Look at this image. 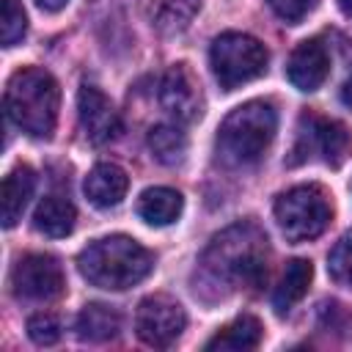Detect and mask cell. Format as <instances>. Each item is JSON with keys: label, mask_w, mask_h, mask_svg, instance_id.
<instances>
[{"label": "cell", "mask_w": 352, "mask_h": 352, "mask_svg": "<svg viewBox=\"0 0 352 352\" xmlns=\"http://www.w3.org/2000/svg\"><path fill=\"white\" fill-rule=\"evenodd\" d=\"M204 278L228 292L267 280V236L256 223H236L217 234L201 256Z\"/></svg>", "instance_id": "cell-1"}, {"label": "cell", "mask_w": 352, "mask_h": 352, "mask_svg": "<svg viewBox=\"0 0 352 352\" xmlns=\"http://www.w3.org/2000/svg\"><path fill=\"white\" fill-rule=\"evenodd\" d=\"M77 267L88 283L110 292H124L151 272L154 256L132 236L113 234L82 248V253L77 256Z\"/></svg>", "instance_id": "cell-2"}, {"label": "cell", "mask_w": 352, "mask_h": 352, "mask_svg": "<svg viewBox=\"0 0 352 352\" xmlns=\"http://www.w3.org/2000/svg\"><path fill=\"white\" fill-rule=\"evenodd\" d=\"M6 113L8 118L33 138H50L58 121L60 88L58 80L38 66L16 69L6 85Z\"/></svg>", "instance_id": "cell-3"}, {"label": "cell", "mask_w": 352, "mask_h": 352, "mask_svg": "<svg viewBox=\"0 0 352 352\" xmlns=\"http://www.w3.org/2000/svg\"><path fill=\"white\" fill-rule=\"evenodd\" d=\"M278 129V113L264 99L234 107L217 129V154L228 165H253L264 157Z\"/></svg>", "instance_id": "cell-4"}, {"label": "cell", "mask_w": 352, "mask_h": 352, "mask_svg": "<svg viewBox=\"0 0 352 352\" xmlns=\"http://www.w3.org/2000/svg\"><path fill=\"white\" fill-rule=\"evenodd\" d=\"M333 217V206L327 192L319 184H297L278 195L275 220L289 242L316 239Z\"/></svg>", "instance_id": "cell-5"}, {"label": "cell", "mask_w": 352, "mask_h": 352, "mask_svg": "<svg viewBox=\"0 0 352 352\" xmlns=\"http://www.w3.org/2000/svg\"><path fill=\"white\" fill-rule=\"evenodd\" d=\"M267 47L248 33H220L212 41L209 63L220 88L234 91L267 72Z\"/></svg>", "instance_id": "cell-6"}, {"label": "cell", "mask_w": 352, "mask_h": 352, "mask_svg": "<svg viewBox=\"0 0 352 352\" xmlns=\"http://www.w3.org/2000/svg\"><path fill=\"white\" fill-rule=\"evenodd\" d=\"M352 148V138L346 132V126L336 118H319V116H302L300 121V132H297V143L292 148L289 165H300L305 162L314 151L322 154V160L330 168L344 165V160L349 157Z\"/></svg>", "instance_id": "cell-7"}, {"label": "cell", "mask_w": 352, "mask_h": 352, "mask_svg": "<svg viewBox=\"0 0 352 352\" xmlns=\"http://www.w3.org/2000/svg\"><path fill=\"white\" fill-rule=\"evenodd\" d=\"M11 289L19 300H55L66 289L63 267L50 253H25L11 270Z\"/></svg>", "instance_id": "cell-8"}, {"label": "cell", "mask_w": 352, "mask_h": 352, "mask_svg": "<svg viewBox=\"0 0 352 352\" xmlns=\"http://www.w3.org/2000/svg\"><path fill=\"white\" fill-rule=\"evenodd\" d=\"M184 324H187V314L182 302L168 294H151L140 300L138 314H135V330L140 341L148 346H160V349L170 346L182 336Z\"/></svg>", "instance_id": "cell-9"}, {"label": "cell", "mask_w": 352, "mask_h": 352, "mask_svg": "<svg viewBox=\"0 0 352 352\" xmlns=\"http://www.w3.org/2000/svg\"><path fill=\"white\" fill-rule=\"evenodd\" d=\"M160 104L168 116H173L179 124H192L204 113V94L195 80V74L176 63L170 66L160 80Z\"/></svg>", "instance_id": "cell-10"}, {"label": "cell", "mask_w": 352, "mask_h": 352, "mask_svg": "<svg viewBox=\"0 0 352 352\" xmlns=\"http://www.w3.org/2000/svg\"><path fill=\"white\" fill-rule=\"evenodd\" d=\"M77 118L85 132V138L94 146L110 143L121 132V118L113 107V102L96 88V85H82L77 94Z\"/></svg>", "instance_id": "cell-11"}, {"label": "cell", "mask_w": 352, "mask_h": 352, "mask_svg": "<svg viewBox=\"0 0 352 352\" xmlns=\"http://www.w3.org/2000/svg\"><path fill=\"white\" fill-rule=\"evenodd\" d=\"M330 74V55L319 38L300 41L286 63V77L297 91H316Z\"/></svg>", "instance_id": "cell-12"}, {"label": "cell", "mask_w": 352, "mask_h": 352, "mask_svg": "<svg viewBox=\"0 0 352 352\" xmlns=\"http://www.w3.org/2000/svg\"><path fill=\"white\" fill-rule=\"evenodd\" d=\"M126 190H129V176L124 173V168H118L113 162H99L85 176V195L99 209L118 206L124 201Z\"/></svg>", "instance_id": "cell-13"}, {"label": "cell", "mask_w": 352, "mask_h": 352, "mask_svg": "<svg viewBox=\"0 0 352 352\" xmlns=\"http://www.w3.org/2000/svg\"><path fill=\"white\" fill-rule=\"evenodd\" d=\"M36 187V173L30 165H16L6 179H3V190H0V209H3V226L14 228L33 195Z\"/></svg>", "instance_id": "cell-14"}, {"label": "cell", "mask_w": 352, "mask_h": 352, "mask_svg": "<svg viewBox=\"0 0 352 352\" xmlns=\"http://www.w3.org/2000/svg\"><path fill=\"white\" fill-rule=\"evenodd\" d=\"M74 330H77V338H80V341H88V344L113 341V338L121 333V314H118L113 305L88 302V305L77 314Z\"/></svg>", "instance_id": "cell-15"}, {"label": "cell", "mask_w": 352, "mask_h": 352, "mask_svg": "<svg viewBox=\"0 0 352 352\" xmlns=\"http://www.w3.org/2000/svg\"><path fill=\"white\" fill-rule=\"evenodd\" d=\"M314 278V264L308 258H292L272 292V308L278 316H286L308 292Z\"/></svg>", "instance_id": "cell-16"}, {"label": "cell", "mask_w": 352, "mask_h": 352, "mask_svg": "<svg viewBox=\"0 0 352 352\" xmlns=\"http://www.w3.org/2000/svg\"><path fill=\"white\" fill-rule=\"evenodd\" d=\"M261 336H264L261 322L250 314H242L226 327H220L206 341V349L209 352H245V349H256L261 344Z\"/></svg>", "instance_id": "cell-17"}, {"label": "cell", "mask_w": 352, "mask_h": 352, "mask_svg": "<svg viewBox=\"0 0 352 352\" xmlns=\"http://www.w3.org/2000/svg\"><path fill=\"white\" fill-rule=\"evenodd\" d=\"M77 220V209L66 195H44L33 212V228L44 236H66L72 234Z\"/></svg>", "instance_id": "cell-18"}, {"label": "cell", "mask_w": 352, "mask_h": 352, "mask_svg": "<svg viewBox=\"0 0 352 352\" xmlns=\"http://www.w3.org/2000/svg\"><path fill=\"white\" fill-rule=\"evenodd\" d=\"M201 0H143V11L154 30L173 36L182 33L198 14Z\"/></svg>", "instance_id": "cell-19"}, {"label": "cell", "mask_w": 352, "mask_h": 352, "mask_svg": "<svg viewBox=\"0 0 352 352\" xmlns=\"http://www.w3.org/2000/svg\"><path fill=\"white\" fill-rule=\"evenodd\" d=\"M184 198L173 187H148L138 198V214L148 226H170L182 214Z\"/></svg>", "instance_id": "cell-20"}, {"label": "cell", "mask_w": 352, "mask_h": 352, "mask_svg": "<svg viewBox=\"0 0 352 352\" xmlns=\"http://www.w3.org/2000/svg\"><path fill=\"white\" fill-rule=\"evenodd\" d=\"M148 148H151L157 162L179 165L187 154V135L173 124H157L148 132Z\"/></svg>", "instance_id": "cell-21"}, {"label": "cell", "mask_w": 352, "mask_h": 352, "mask_svg": "<svg viewBox=\"0 0 352 352\" xmlns=\"http://www.w3.org/2000/svg\"><path fill=\"white\" fill-rule=\"evenodd\" d=\"M28 30V16L19 0H0V41L3 47H14L22 41Z\"/></svg>", "instance_id": "cell-22"}, {"label": "cell", "mask_w": 352, "mask_h": 352, "mask_svg": "<svg viewBox=\"0 0 352 352\" xmlns=\"http://www.w3.org/2000/svg\"><path fill=\"white\" fill-rule=\"evenodd\" d=\"M327 272L338 286L352 289V231H346L327 256Z\"/></svg>", "instance_id": "cell-23"}, {"label": "cell", "mask_w": 352, "mask_h": 352, "mask_svg": "<svg viewBox=\"0 0 352 352\" xmlns=\"http://www.w3.org/2000/svg\"><path fill=\"white\" fill-rule=\"evenodd\" d=\"M63 333V324L55 314H33L28 319V336L33 344H41V346H50L60 338Z\"/></svg>", "instance_id": "cell-24"}, {"label": "cell", "mask_w": 352, "mask_h": 352, "mask_svg": "<svg viewBox=\"0 0 352 352\" xmlns=\"http://www.w3.org/2000/svg\"><path fill=\"white\" fill-rule=\"evenodd\" d=\"M267 3H270V8H272L283 22L297 25V22H302V19L316 8L319 0H267Z\"/></svg>", "instance_id": "cell-25"}, {"label": "cell", "mask_w": 352, "mask_h": 352, "mask_svg": "<svg viewBox=\"0 0 352 352\" xmlns=\"http://www.w3.org/2000/svg\"><path fill=\"white\" fill-rule=\"evenodd\" d=\"M66 3H69V0H36V6L44 8V11H60Z\"/></svg>", "instance_id": "cell-26"}, {"label": "cell", "mask_w": 352, "mask_h": 352, "mask_svg": "<svg viewBox=\"0 0 352 352\" xmlns=\"http://www.w3.org/2000/svg\"><path fill=\"white\" fill-rule=\"evenodd\" d=\"M341 102L346 104V107H352V77L344 82V88H341Z\"/></svg>", "instance_id": "cell-27"}, {"label": "cell", "mask_w": 352, "mask_h": 352, "mask_svg": "<svg viewBox=\"0 0 352 352\" xmlns=\"http://www.w3.org/2000/svg\"><path fill=\"white\" fill-rule=\"evenodd\" d=\"M338 6H341V11H344V14L352 19V0H338Z\"/></svg>", "instance_id": "cell-28"}]
</instances>
